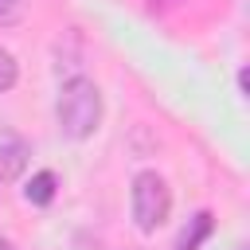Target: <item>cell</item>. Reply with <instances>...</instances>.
<instances>
[{"label":"cell","mask_w":250,"mask_h":250,"mask_svg":"<svg viewBox=\"0 0 250 250\" xmlns=\"http://www.w3.org/2000/svg\"><path fill=\"white\" fill-rule=\"evenodd\" d=\"M55 117H59V129L70 141H86L102 121V90L90 78H70L59 94Z\"/></svg>","instance_id":"cell-1"},{"label":"cell","mask_w":250,"mask_h":250,"mask_svg":"<svg viewBox=\"0 0 250 250\" xmlns=\"http://www.w3.org/2000/svg\"><path fill=\"white\" fill-rule=\"evenodd\" d=\"M168 207H172V191H168L164 176L160 172H137L133 176V219H137V230L152 234L156 227H164Z\"/></svg>","instance_id":"cell-2"},{"label":"cell","mask_w":250,"mask_h":250,"mask_svg":"<svg viewBox=\"0 0 250 250\" xmlns=\"http://www.w3.org/2000/svg\"><path fill=\"white\" fill-rule=\"evenodd\" d=\"M27 164V141L16 129L0 125V176H20Z\"/></svg>","instance_id":"cell-3"},{"label":"cell","mask_w":250,"mask_h":250,"mask_svg":"<svg viewBox=\"0 0 250 250\" xmlns=\"http://www.w3.org/2000/svg\"><path fill=\"white\" fill-rule=\"evenodd\" d=\"M55 172H35L31 180H27V188H23V195H27V203H35V207H47L51 199H55Z\"/></svg>","instance_id":"cell-4"},{"label":"cell","mask_w":250,"mask_h":250,"mask_svg":"<svg viewBox=\"0 0 250 250\" xmlns=\"http://www.w3.org/2000/svg\"><path fill=\"white\" fill-rule=\"evenodd\" d=\"M211 234V215L207 211H199L195 219H191V227H184V234H180V242H176V250H199V242Z\"/></svg>","instance_id":"cell-5"},{"label":"cell","mask_w":250,"mask_h":250,"mask_svg":"<svg viewBox=\"0 0 250 250\" xmlns=\"http://www.w3.org/2000/svg\"><path fill=\"white\" fill-rule=\"evenodd\" d=\"M23 12H27V0H0V23L4 27L8 23H20Z\"/></svg>","instance_id":"cell-6"},{"label":"cell","mask_w":250,"mask_h":250,"mask_svg":"<svg viewBox=\"0 0 250 250\" xmlns=\"http://www.w3.org/2000/svg\"><path fill=\"white\" fill-rule=\"evenodd\" d=\"M12 86H16V59L0 47V94H4V90H12Z\"/></svg>","instance_id":"cell-7"},{"label":"cell","mask_w":250,"mask_h":250,"mask_svg":"<svg viewBox=\"0 0 250 250\" xmlns=\"http://www.w3.org/2000/svg\"><path fill=\"white\" fill-rule=\"evenodd\" d=\"M238 250H246V246H238Z\"/></svg>","instance_id":"cell-8"}]
</instances>
